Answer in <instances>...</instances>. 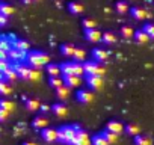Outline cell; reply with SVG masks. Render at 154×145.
I'll use <instances>...</instances> for the list:
<instances>
[{
	"label": "cell",
	"instance_id": "25",
	"mask_svg": "<svg viewBox=\"0 0 154 145\" xmlns=\"http://www.w3.org/2000/svg\"><path fill=\"white\" fill-rule=\"evenodd\" d=\"M124 131L128 134V136H136V134H139L140 133V128H139V125L137 124H133V122H128V124H125L124 125Z\"/></svg>",
	"mask_w": 154,
	"mask_h": 145
},
{
	"label": "cell",
	"instance_id": "19",
	"mask_svg": "<svg viewBox=\"0 0 154 145\" xmlns=\"http://www.w3.org/2000/svg\"><path fill=\"white\" fill-rule=\"evenodd\" d=\"M2 74H3V80H6V82H12V80L18 79V74H17L14 65H9V66L2 72Z\"/></svg>",
	"mask_w": 154,
	"mask_h": 145
},
{
	"label": "cell",
	"instance_id": "39",
	"mask_svg": "<svg viewBox=\"0 0 154 145\" xmlns=\"http://www.w3.org/2000/svg\"><path fill=\"white\" fill-rule=\"evenodd\" d=\"M11 94V86L8 85L6 80L0 79V95H9Z\"/></svg>",
	"mask_w": 154,
	"mask_h": 145
},
{
	"label": "cell",
	"instance_id": "2",
	"mask_svg": "<svg viewBox=\"0 0 154 145\" xmlns=\"http://www.w3.org/2000/svg\"><path fill=\"white\" fill-rule=\"evenodd\" d=\"M79 125H62L57 128V142L63 145H69L75 136V131Z\"/></svg>",
	"mask_w": 154,
	"mask_h": 145
},
{
	"label": "cell",
	"instance_id": "28",
	"mask_svg": "<svg viewBox=\"0 0 154 145\" xmlns=\"http://www.w3.org/2000/svg\"><path fill=\"white\" fill-rule=\"evenodd\" d=\"M85 57H86V51H85V48H80V47H75V48H74L72 60H77V62H85Z\"/></svg>",
	"mask_w": 154,
	"mask_h": 145
},
{
	"label": "cell",
	"instance_id": "18",
	"mask_svg": "<svg viewBox=\"0 0 154 145\" xmlns=\"http://www.w3.org/2000/svg\"><path fill=\"white\" fill-rule=\"evenodd\" d=\"M68 11H69L71 15H82L83 11H85V8L79 2H69L68 3Z\"/></svg>",
	"mask_w": 154,
	"mask_h": 145
},
{
	"label": "cell",
	"instance_id": "35",
	"mask_svg": "<svg viewBox=\"0 0 154 145\" xmlns=\"http://www.w3.org/2000/svg\"><path fill=\"white\" fill-rule=\"evenodd\" d=\"M91 145H110L100 133H95L92 137H91Z\"/></svg>",
	"mask_w": 154,
	"mask_h": 145
},
{
	"label": "cell",
	"instance_id": "17",
	"mask_svg": "<svg viewBox=\"0 0 154 145\" xmlns=\"http://www.w3.org/2000/svg\"><path fill=\"white\" fill-rule=\"evenodd\" d=\"M106 128L110 130V131H113V133H116V134H119V133L124 131V124L119 122V121H116V119H112V121H109L106 124Z\"/></svg>",
	"mask_w": 154,
	"mask_h": 145
},
{
	"label": "cell",
	"instance_id": "51",
	"mask_svg": "<svg viewBox=\"0 0 154 145\" xmlns=\"http://www.w3.org/2000/svg\"><path fill=\"white\" fill-rule=\"evenodd\" d=\"M33 2H42V0H33Z\"/></svg>",
	"mask_w": 154,
	"mask_h": 145
},
{
	"label": "cell",
	"instance_id": "11",
	"mask_svg": "<svg viewBox=\"0 0 154 145\" xmlns=\"http://www.w3.org/2000/svg\"><path fill=\"white\" fill-rule=\"evenodd\" d=\"M63 79V85H66L68 88H79L82 83V77L75 76V74H69V76H62Z\"/></svg>",
	"mask_w": 154,
	"mask_h": 145
},
{
	"label": "cell",
	"instance_id": "8",
	"mask_svg": "<svg viewBox=\"0 0 154 145\" xmlns=\"http://www.w3.org/2000/svg\"><path fill=\"white\" fill-rule=\"evenodd\" d=\"M75 100L82 104H89L94 101V94L89 89H79L75 92Z\"/></svg>",
	"mask_w": 154,
	"mask_h": 145
},
{
	"label": "cell",
	"instance_id": "31",
	"mask_svg": "<svg viewBox=\"0 0 154 145\" xmlns=\"http://www.w3.org/2000/svg\"><path fill=\"white\" fill-rule=\"evenodd\" d=\"M12 47H17V48H20V50H24V51H29V48H30V44H29L27 41H24V39L15 38V39H14V42H12Z\"/></svg>",
	"mask_w": 154,
	"mask_h": 145
},
{
	"label": "cell",
	"instance_id": "47",
	"mask_svg": "<svg viewBox=\"0 0 154 145\" xmlns=\"http://www.w3.org/2000/svg\"><path fill=\"white\" fill-rule=\"evenodd\" d=\"M0 59H3V60H6V59H8V53H6V51H3L2 48H0Z\"/></svg>",
	"mask_w": 154,
	"mask_h": 145
},
{
	"label": "cell",
	"instance_id": "5",
	"mask_svg": "<svg viewBox=\"0 0 154 145\" xmlns=\"http://www.w3.org/2000/svg\"><path fill=\"white\" fill-rule=\"evenodd\" d=\"M85 82L91 91H100L103 89V85H104V80L101 76H85Z\"/></svg>",
	"mask_w": 154,
	"mask_h": 145
},
{
	"label": "cell",
	"instance_id": "30",
	"mask_svg": "<svg viewBox=\"0 0 154 145\" xmlns=\"http://www.w3.org/2000/svg\"><path fill=\"white\" fill-rule=\"evenodd\" d=\"M116 35L113 33V32H104L103 35H101V41L104 42V44H107V45H112V44H115L116 42Z\"/></svg>",
	"mask_w": 154,
	"mask_h": 145
},
{
	"label": "cell",
	"instance_id": "26",
	"mask_svg": "<svg viewBox=\"0 0 154 145\" xmlns=\"http://www.w3.org/2000/svg\"><path fill=\"white\" fill-rule=\"evenodd\" d=\"M69 89H71V88H68L66 85H62L60 88L54 89V91H56V97H57L60 101L66 100V98H68V95H69Z\"/></svg>",
	"mask_w": 154,
	"mask_h": 145
},
{
	"label": "cell",
	"instance_id": "14",
	"mask_svg": "<svg viewBox=\"0 0 154 145\" xmlns=\"http://www.w3.org/2000/svg\"><path fill=\"white\" fill-rule=\"evenodd\" d=\"M23 103L26 104V109L30 112H38L41 106V103L36 98H30V97H23Z\"/></svg>",
	"mask_w": 154,
	"mask_h": 145
},
{
	"label": "cell",
	"instance_id": "38",
	"mask_svg": "<svg viewBox=\"0 0 154 145\" xmlns=\"http://www.w3.org/2000/svg\"><path fill=\"white\" fill-rule=\"evenodd\" d=\"M11 47H12V42H11L9 38H6V36H0V48L8 53V50H9Z\"/></svg>",
	"mask_w": 154,
	"mask_h": 145
},
{
	"label": "cell",
	"instance_id": "37",
	"mask_svg": "<svg viewBox=\"0 0 154 145\" xmlns=\"http://www.w3.org/2000/svg\"><path fill=\"white\" fill-rule=\"evenodd\" d=\"M119 33H121V36H124L125 39H128V38H133V35H134V30L130 27V26H121V29H119Z\"/></svg>",
	"mask_w": 154,
	"mask_h": 145
},
{
	"label": "cell",
	"instance_id": "50",
	"mask_svg": "<svg viewBox=\"0 0 154 145\" xmlns=\"http://www.w3.org/2000/svg\"><path fill=\"white\" fill-rule=\"evenodd\" d=\"M0 79H3V74H2V72H0Z\"/></svg>",
	"mask_w": 154,
	"mask_h": 145
},
{
	"label": "cell",
	"instance_id": "42",
	"mask_svg": "<svg viewBox=\"0 0 154 145\" xmlns=\"http://www.w3.org/2000/svg\"><path fill=\"white\" fill-rule=\"evenodd\" d=\"M39 79H41V72H39V69H38V68H32V69H30L29 80H32V82H38Z\"/></svg>",
	"mask_w": 154,
	"mask_h": 145
},
{
	"label": "cell",
	"instance_id": "4",
	"mask_svg": "<svg viewBox=\"0 0 154 145\" xmlns=\"http://www.w3.org/2000/svg\"><path fill=\"white\" fill-rule=\"evenodd\" d=\"M69 145H91V137H89V134L85 130H82L79 127V128H77V131H75L74 139L71 140Z\"/></svg>",
	"mask_w": 154,
	"mask_h": 145
},
{
	"label": "cell",
	"instance_id": "15",
	"mask_svg": "<svg viewBox=\"0 0 154 145\" xmlns=\"http://www.w3.org/2000/svg\"><path fill=\"white\" fill-rule=\"evenodd\" d=\"M91 56H92V59H94V60H97V62H104V60L107 59L109 53H107L104 48H100V47H97V48H94V50H92Z\"/></svg>",
	"mask_w": 154,
	"mask_h": 145
},
{
	"label": "cell",
	"instance_id": "20",
	"mask_svg": "<svg viewBox=\"0 0 154 145\" xmlns=\"http://www.w3.org/2000/svg\"><path fill=\"white\" fill-rule=\"evenodd\" d=\"M133 39H134L137 44H146V42L149 41V36L145 33V30H143V29H139V30H134Z\"/></svg>",
	"mask_w": 154,
	"mask_h": 145
},
{
	"label": "cell",
	"instance_id": "41",
	"mask_svg": "<svg viewBox=\"0 0 154 145\" xmlns=\"http://www.w3.org/2000/svg\"><path fill=\"white\" fill-rule=\"evenodd\" d=\"M142 29H143L145 33L149 36V39H154V23H145Z\"/></svg>",
	"mask_w": 154,
	"mask_h": 145
},
{
	"label": "cell",
	"instance_id": "22",
	"mask_svg": "<svg viewBox=\"0 0 154 145\" xmlns=\"http://www.w3.org/2000/svg\"><path fill=\"white\" fill-rule=\"evenodd\" d=\"M14 12H15V8L12 5H9L6 2H0V14H3L5 17L9 18V17L14 15Z\"/></svg>",
	"mask_w": 154,
	"mask_h": 145
},
{
	"label": "cell",
	"instance_id": "3",
	"mask_svg": "<svg viewBox=\"0 0 154 145\" xmlns=\"http://www.w3.org/2000/svg\"><path fill=\"white\" fill-rule=\"evenodd\" d=\"M83 71H85V76H104L106 69L100 65V62L97 60H85L83 62Z\"/></svg>",
	"mask_w": 154,
	"mask_h": 145
},
{
	"label": "cell",
	"instance_id": "1",
	"mask_svg": "<svg viewBox=\"0 0 154 145\" xmlns=\"http://www.w3.org/2000/svg\"><path fill=\"white\" fill-rule=\"evenodd\" d=\"M50 57L47 53L41 51V50H36V51H29L27 56H26V63L30 66V68H42L48 63Z\"/></svg>",
	"mask_w": 154,
	"mask_h": 145
},
{
	"label": "cell",
	"instance_id": "10",
	"mask_svg": "<svg viewBox=\"0 0 154 145\" xmlns=\"http://www.w3.org/2000/svg\"><path fill=\"white\" fill-rule=\"evenodd\" d=\"M14 68H15V71H17V74H18V77H20V79L29 80L30 69H32V68H30L27 63H21V62H18V63H15V65H14Z\"/></svg>",
	"mask_w": 154,
	"mask_h": 145
},
{
	"label": "cell",
	"instance_id": "21",
	"mask_svg": "<svg viewBox=\"0 0 154 145\" xmlns=\"http://www.w3.org/2000/svg\"><path fill=\"white\" fill-rule=\"evenodd\" d=\"M45 71H47V74H48V77H54V76H62L60 74V65H57V63H47L45 65Z\"/></svg>",
	"mask_w": 154,
	"mask_h": 145
},
{
	"label": "cell",
	"instance_id": "32",
	"mask_svg": "<svg viewBox=\"0 0 154 145\" xmlns=\"http://www.w3.org/2000/svg\"><path fill=\"white\" fill-rule=\"evenodd\" d=\"M48 85L53 88V89H57L63 85V79L62 76H54V77H48Z\"/></svg>",
	"mask_w": 154,
	"mask_h": 145
},
{
	"label": "cell",
	"instance_id": "48",
	"mask_svg": "<svg viewBox=\"0 0 154 145\" xmlns=\"http://www.w3.org/2000/svg\"><path fill=\"white\" fill-rule=\"evenodd\" d=\"M20 2H23L24 5H29V3H32V2H33V0H20Z\"/></svg>",
	"mask_w": 154,
	"mask_h": 145
},
{
	"label": "cell",
	"instance_id": "9",
	"mask_svg": "<svg viewBox=\"0 0 154 145\" xmlns=\"http://www.w3.org/2000/svg\"><path fill=\"white\" fill-rule=\"evenodd\" d=\"M130 15H131V18L133 20H136V21H143L146 17H149L151 14L146 11V9H143L142 6H133V8H130Z\"/></svg>",
	"mask_w": 154,
	"mask_h": 145
},
{
	"label": "cell",
	"instance_id": "46",
	"mask_svg": "<svg viewBox=\"0 0 154 145\" xmlns=\"http://www.w3.org/2000/svg\"><path fill=\"white\" fill-rule=\"evenodd\" d=\"M50 107H51V106H47V104H41V106H39V110H41L42 113H47V112L50 110Z\"/></svg>",
	"mask_w": 154,
	"mask_h": 145
},
{
	"label": "cell",
	"instance_id": "34",
	"mask_svg": "<svg viewBox=\"0 0 154 145\" xmlns=\"http://www.w3.org/2000/svg\"><path fill=\"white\" fill-rule=\"evenodd\" d=\"M133 142H134V145H151V139L143 136V134H140V133L134 136Z\"/></svg>",
	"mask_w": 154,
	"mask_h": 145
},
{
	"label": "cell",
	"instance_id": "12",
	"mask_svg": "<svg viewBox=\"0 0 154 145\" xmlns=\"http://www.w3.org/2000/svg\"><path fill=\"white\" fill-rule=\"evenodd\" d=\"M101 32L95 27V29H86L85 30V39L88 41V42H98V41H101Z\"/></svg>",
	"mask_w": 154,
	"mask_h": 145
},
{
	"label": "cell",
	"instance_id": "49",
	"mask_svg": "<svg viewBox=\"0 0 154 145\" xmlns=\"http://www.w3.org/2000/svg\"><path fill=\"white\" fill-rule=\"evenodd\" d=\"M21 145H38V143H35V142H23Z\"/></svg>",
	"mask_w": 154,
	"mask_h": 145
},
{
	"label": "cell",
	"instance_id": "45",
	"mask_svg": "<svg viewBox=\"0 0 154 145\" xmlns=\"http://www.w3.org/2000/svg\"><path fill=\"white\" fill-rule=\"evenodd\" d=\"M8 24V17H5L3 14H0V27H3Z\"/></svg>",
	"mask_w": 154,
	"mask_h": 145
},
{
	"label": "cell",
	"instance_id": "13",
	"mask_svg": "<svg viewBox=\"0 0 154 145\" xmlns=\"http://www.w3.org/2000/svg\"><path fill=\"white\" fill-rule=\"evenodd\" d=\"M48 125V119L44 116V115H36L33 119H32V127L35 130H42Z\"/></svg>",
	"mask_w": 154,
	"mask_h": 145
},
{
	"label": "cell",
	"instance_id": "40",
	"mask_svg": "<svg viewBox=\"0 0 154 145\" xmlns=\"http://www.w3.org/2000/svg\"><path fill=\"white\" fill-rule=\"evenodd\" d=\"M82 26H83V30H86V29H95L97 27V21L94 18H83L82 20Z\"/></svg>",
	"mask_w": 154,
	"mask_h": 145
},
{
	"label": "cell",
	"instance_id": "6",
	"mask_svg": "<svg viewBox=\"0 0 154 145\" xmlns=\"http://www.w3.org/2000/svg\"><path fill=\"white\" fill-rule=\"evenodd\" d=\"M26 56H27V51L20 50V48H17V47H11V48L8 50V60H12V62H15V63L26 60Z\"/></svg>",
	"mask_w": 154,
	"mask_h": 145
},
{
	"label": "cell",
	"instance_id": "16",
	"mask_svg": "<svg viewBox=\"0 0 154 145\" xmlns=\"http://www.w3.org/2000/svg\"><path fill=\"white\" fill-rule=\"evenodd\" d=\"M50 110L56 115V116H59V118H62V116H65L66 113H68V109H66V106L60 101V103H54L51 107H50Z\"/></svg>",
	"mask_w": 154,
	"mask_h": 145
},
{
	"label": "cell",
	"instance_id": "24",
	"mask_svg": "<svg viewBox=\"0 0 154 145\" xmlns=\"http://www.w3.org/2000/svg\"><path fill=\"white\" fill-rule=\"evenodd\" d=\"M74 45L72 44H68V42H65V44H62L60 45V54L63 56V57H72V53H74Z\"/></svg>",
	"mask_w": 154,
	"mask_h": 145
},
{
	"label": "cell",
	"instance_id": "23",
	"mask_svg": "<svg viewBox=\"0 0 154 145\" xmlns=\"http://www.w3.org/2000/svg\"><path fill=\"white\" fill-rule=\"evenodd\" d=\"M115 11L119 15H124V14H127L130 11V6H128V3L125 2V0H118V2L115 3Z\"/></svg>",
	"mask_w": 154,
	"mask_h": 145
},
{
	"label": "cell",
	"instance_id": "44",
	"mask_svg": "<svg viewBox=\"0 0 154 145\" xmlns=\"http://www.w3.org/2000/svg\"><path fill=\"white\" fill-rule=\"evenodd\" d=\"M9 65H11V63L8 62V59H6V60L0 59V72H3V71H5V69H6V68H8Z\"/></svg>",
	"mask_w": 154,
	"mask_h": 145
},
{
	"label": "cell",
	"instance_id": "43",
	"mask_svg": "<svg viewBox=\"0 0 154 145\" xmlns=\"http://www.w3.org/2000/svg\"><path fill=\"white\" fill-rule=\"evenodd\" d=\"M8 116H9V112H6L5 109H2V107H0V122L6 121V119H8Z\"/></svg>",
	"mask_w": 154,
	"mask_h": 145
},
{
	"label": "cell",
	"instance_id": "33",
	"mask_svg": "<svg viewBox=\"0 0 154 145\" xmlns=\"http://www.w3.org/2000/svg\"><path fill=\"white\" fill-rule=\"evenodd\" d=\"M72 74L75 76H83L85 71H83V62H77V60H72Z\"/></svg>",
	"mask_w": 154,
	"mask_h": 145
},
{
	"label": "cell",
	"instance_id": "27",
	"mask_svg": "<svg viewBox=\"0 0 154 145\" xmlns=\"http://www.w3.org/2000/svg\"><path fill=\"white\" fill-rule=\"evenodd\" d=\"M100 134L112 145V143H115L116 140H118V134L116 133H113V131H110V130H107V128H104L103 131H100Z\"/></svg>",
	"mask_w": 154,
	"mask_h": 145
},
{
	"label": "cell",
	"instance_id": "7",
	"mask_svg": "<svg viewBox=\"0 0 154 145\" xmlns=\"http://www.w3.org/2000/svg\"><path fill=\"white\" fill-rule=\"evenodd\" d=\"M41 137L44 142H48V143H53V142H57V128H53V127H45L41 130Z\"/></svg>",
	"mask_w": 154,
	"mask_h": 145
},
{
	"label": "cell",
	"instance_id": "36",
	"mask_svg": "<svg viewBox=\"0 0 154 145\" xmlns=\"http://www.w3.org/2000/svg\"><path fill=\"white\" fill-rule=\"evenodd\" d=\"M60 74L62 76L72 74V62H63V63H60Z\"/></svg>",
	"mask_w": 154,
	"mask_h": 145
},
{
	"label": "cell",
	"instance_id": "29",
	"mask_svg": "<svg viewBox=\"0 0 154 145\" xmlns=\"http://www.w3.org/2000/svg\"><path fill=\"white\" fill-rule=\"evenodd\" d=\"M0 107L11 113V112L15 110V103L11 101V100H8V98H0Z\"/></svg>",
	"mask_w": 154,
	"mask_h": 145
}]
</instances>
